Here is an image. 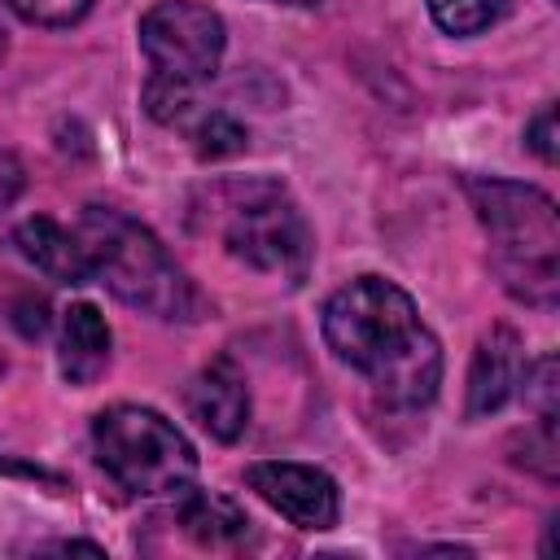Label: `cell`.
<instances>
[{"label": "cell", "instance_id": "obj_1", "mask_svg": "<svg viewBox=\"0 0 560 560\" xmlns=\"http://www.w3.org/2000/svg\"><path fill=\"white\" fill-rule=\"evenodd\" d=\"M319 332L337 363L359 372L389 411H420L442 385V341L407 289L385 276H354L328 293Z\"/></svg>", "mask_w": 560, "mask_h": 560}, {"label": "cell", "instance_id": "obj_2", "mask_svg": "<svg viewBox=\"0 0 560 560\" xmlns=\"http://www.w3.org/2000/svg\"><path fill=\"white\" fill-rule=\"evenodd\" d=\"M188 223L214 236L236 262L302 284L315 258V232L293 192L271 175L214 179L192 197Z\"/></svg>", "mask_w": 560, "mask_h": 560}, {"label": "cell", "instance_id": "obj_3", "mask_svg": "<svg viewBox=\"0 0 560 560\" xmlns=\"http://www.w3.org/2000/svg\"><path fill=\"white\" fill-rule=\"evenodd\" d=\"M468 206L486 232V258L499 284L538 311L560 298V210L538 184L468 175Z\"/></svg>", "mask_w": 560, "mask_h": 560}, {"label": "cell", "instance_id": "obj_4", "mask_svg": "<svg viewBox=\"0 0 560 560\" xmlns=\"http://www.w3.org/2000/svg\"><path fill=\"white\" fill-rule=\"evenodd\" d=\"M79 241L92 262V280H101L118 302L153 315L192 324L206 315V298L171 258V249L127 210L114 206H83Z\"/></svg>", "mask_w": 560, "mask_h": 560}, {"label": "cell", "instance_id": "obj_5", "mask_svg": "<svg viewBox=\"0 0 560 560\" xmlns=\"http://www.w3.org/2000/svg\"><path fill=\"white\" fill-rule=\"evenodd\" d=\"M92 451L105 477L136 499L184 494L197 477V451L184 429L140 402L105 407L92 420Z\"/></svg>", "mask_w": 560, "mask_h": 560}, {"label": "cell", "instance_id": "obj_6", "mask_svg": "<svg viewBox=\"0 0 560 560\" xmlns=\"http://www.w3.org/2000/svg\"><path fill=\"white\" fill-rule=\"evenodd\" d=\"M136 35L153 79H171L188 88L214 79L228 48L223 18L201 0H158L153 9H144Z\"/></svg>", "mask_w": 560, "mask_h": 560}, {"label": "cell", "instance_id": "obj_7", "mask_svg": "<svg viewBox=\"0 0 560 560\" xmlns=\"http://www.w3.org/2000/svg\"><path fill=\"white\" fill-rule=\"evenodd\" d=\"M245 486L276 508L289 525L298 529H332L341 521V490L337 481L315 468V464H298V459H258L245 468Z\"/></svg>", "mask_w": 560, "mask_h": 560}, {"label": "cell", "instance_id": "obj_8", "mask_svg": "<svg viewBox=\"0 0 560 560\" xmlns=\"http://www.w3.org/2000/svg\"><path fill=\"white\" fill-rule=\"evenodd\" d=\"M521 372H525V354H521V337L508 324H494L477 350H472V368H468V402L464 416L481 420L494 416L512 402V394L521 389Z\"/></svg>", "mask_w": 560, "mask_h": 560}, {"label": "cell", "instance_id": "obj_9", "mask_svg": "<svg viewBox=\"0 0 560 560\" xmlns=\"http://www.w3.org/2000/svg\"><path fill=\"white\" fill-rule=\"evenodd\" d=\"M188 416L219 442H236L249 429V385L241 368L223 354L206 363L188 385Z\"/></svg>", "mask_w": 560, "mask_h": 560}, {"label": "cell", "instance_id": "obj_10", "mask_svg": "<svg viewBox=\"0 0 560 560\" xmlns=\"http://www.w3.org/2000/svg\"><path fill=\"white\" fill-rule=\"evenodd\" d=\"M13 245H18V254H22L31 267H39V271H44L48 280H57V284H88V280H92V262H88V254H83L79 232L61 228V223L48 219V214L22 219V223L13 228Z\"/></svg>", "mask_w": 560, "mask_h": 560}, {"label": "cell", "instance_id": "obj_11", "mask_svg": "<svg viewBox=\"0 0 560 560\" xmlns=\"http://www.w3.org/2000/svg\"><path fill=\"white\" fill-rule=\"evenodd\" d=\"M109 324L92 302H70L61 311V341H57V363L70 385H96L109 368Z\"/></svg>", "mask_w": 560, "mask_h": 560}, {"label": "cell", "instance_id": "obj_12", "mask_svg": "<svg viewBox=\"0 0 560 560\" xmlns=\"http://www.w3.org/2000/svg\"><path fill=\"white\" fill-rule=\"evenodd\" d=\"M175 499H179V525L197 547L223 551V547H241L249 538V516L232 499L210 494V490H192V486Z\"/></svg>", "mask_w": 560, "mask_h": 560}, {"label": "cell", "instance_id": "obj_13", "mask_svg": "<svg viewBox=\"0 0 560 560\" xmlns=\"http://www.w3.org/2000/svg\"><path fill=\"white\" fill-rule=\"evenodd\" d=\"M184 131L192 136V149H197L201 158H236V153H245V144H249L245 122H236L228 109H197V114L184 122Z\"/></svg>", "mask_w": 560, "mask_h": 560}, {"label": "cell", "instance_id": "obj_14", "mask_svg": "<svg viewBox=\"0 0 560 560\" xmlns=\"http://www.w3.org/2000/svg\"><path fill=\"white\" fill-rule=\"evenodd\" d=\"M512 0H429V18L446 35H481L490 31Z\"/></svg>", "mask_w": 560, "mask_h": 560}, {"label": "cell", "instance_id": "obj_15", "mask_svg": "<svg viewBox=\"0 0 560 560\" xmlns=\"http://www.w3.org/2000/svg\"><path fill=\"white\" fill-rule=\"evenodd\" d=\"M31 26H74L92 13L96 0H0Z\"/></svg>", "mask_w": 560, "mask_h": 560}, {"label": "cell", "instance_id": "obj_16", "mask_svg": "<svg viewBox=\"0 0 560 560\" xmlns=\"http://www.w3.org/2000/svg\"><path fill=\"white\" fill-rule=\"evenodd\" d=\"M556 354H542L538 363H525V372H521V398H525V407H534V416H542V420H556Z\"/></svg>", "mask_w": 560, "mask_h": 560}, {"label": "cell", "instance_id": "obj_17", "mask_svg": "<svg viewBox=\"0 0 560 560\" xmlns=\"http://www.w3.org/2000/svg\"><path fill=\"white\" fill-rule=\"evenodd\" d=\"M516 464L542 472L547 481L556 477V420H542V416H538V420L525 429V455H516Z\"/></svg>", "mask_w": 560, "mask_h": 560}, {"label": "cell", "instance_id": "obj_18", "mask_svg": "<svg viewBox=\"0 0 560 560\" xmlns=\"http://www.w3.org/2000/svg\"><path fill=\"white\" fill-rule=\"evenodd\" d=\"M525 144L538 153V162L556 166V158H560V131H556V105L551 101L525 122Z\"/></svg>", "mask_w": 560, "mask_h": 560}, {"label": "cell", "instance_id": "obj_19", "mask_svg": "<svg viewBox=\"0 0 560 560\" xmlns=\"http://www.w3.org/2000/svg\"><path fill=\"white\" fill-rule=\"evenodd\" d=\"M22 192V162L0 144V210Z\"/></svg>", "mask_w": 560, "mask_h": 560}, {"label": "cell", "instance_id": "obj_20", "mask_svg": "<svg viewBox=\"0 0 560 560\" xmlns=\"http://www.w3.org/2000/svg\"><path fill=\"white\" fill-rule=\"evenodd\" d=\"M0 472H26V477H48L44 468H31V464H13V459H0Z\"/></svg>", "mask_w": 560, "mask_h": 560}, {"label": "cell", "instance_id": "obj_21", "mask_svg": "<svg viewBox=\"0 0 560 560\" xmlns=\"http://www.w3.org/2000/svg\"><path fill=\"white\" fill-rule=\"evenodd\" d=\"M4 48H9V39H4V26H0V61H4Z\"/></svg>", "mask_w": 560, "mask_h": 560}, {"label": "cell", "instance_id": "obj_22", "mask_svg": "<svg viewBox=\"0 0 560 560\" xmlns=\"http://www.w3.org/2000/svg\"><path fill=\"white\" fill-rule=\"evenodd\" d=\"M276 4H319V0H276Z\"/></svg>", "mask_w": 560, "mask_h": 560}]
</instances>
